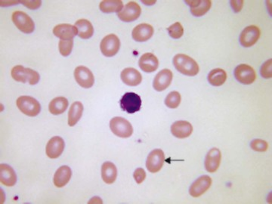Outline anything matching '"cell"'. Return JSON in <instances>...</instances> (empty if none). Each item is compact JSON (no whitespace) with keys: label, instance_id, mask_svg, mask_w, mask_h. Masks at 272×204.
I'll return each mask as SVG.
<instances>
[{"label":"cell","instance_id":"6da1fadb","mask_svg":"<svg viewBox=\"0 0 272 204\" xmlns=\"http://www.w3.org/2000/svg\"><path fill=\"white\" fill-rule=\"evenodd\" d=\"M173 65L179 72L189 77L197 75L200 71L196 61L186 55H176L173 58Z\"/></svg>","mask_w":272,"mask_h":204},{"label":"cell","instance_id":"7a4b0ae2","mask_svg":"<svg viewBox=\"0 0 272 204\" xmlns=\"http://www.w3.org/2000/svg\"><path fill=\"white\" fill-rule=\"evenodd\" d=\"M11 74L15 81L21 82L23 83H28L32 86L37 84L40 79L38 72L30 68H24L22 65H17L14 67L11 71Z\"/></svg>","mask_w":272,"mask_h":204},{"label":"cell","instance_id":"3957f363","mask_svg":"<svg viewBox=\"0 0 272 204\" xmlns=\"http://www.w3.org/2000/svg\"><path fill=\"white\" fill-rule=\"evenodd\" d=\"M16 105L21 113L29 117H36L41 111L40 104L33 97L20 96L17 99Z\"/></svg>","mask_w":272,"mask_h":204},{"label":"cell","instance_id":"277c9868","mask_svg":"<svg viewBox=\"0 0 272 204\" xmlns=\"http://www.w3.org/2000/svg\"><path fill=\"white\" fill-rule=\"evenodd\" d=\"M110 128L112 132L120 138H130L133 133V128L131 123L121 117H114L112 119Z\"/></svg>","mask_w":272,"mask_h":204},{"label":"cell","instance_id":"5b68a950","mask_svg":"<svg viewBox=\"0 0 272 204\" xmlns=\"http://www.w3.org/2000/svg\"><path fill=\"white\" fill-rule=\"evenodd\" d=\"M12 21L18 30L24 33H32L34 31L35 24L32 18L27 14L21 11L14 12L12 16Z\"/></svg>","mask_w":272,"mask_h":204},{"label":"cell","instance_id":"8992f818","mask_svg":"<svg viewBox=\"0 0 272 204\" xmlns=\"http://www.w3.org/2000/svg\"><path fill=\"white\" fill-rule=\"evenodd\" d=\"M121 47V41L115 34H109L101 40L100 49L106 57H113L118 54Z\"/></svg>","mask_w":272,"mask_h":204},{"label":"cell","instance_id":"52a82bcc","mask_svg":"<svg viewBox=\"0 0 272 204\" xmlns=\"http://www.w3.org/2000/svg\"><path fill=\"white\" fill-rule=\"evenodd\" d=\"M141 103V97L134 92H127L120 101L121 109L130 114L139 111Z\"/></svg>","mask_w":272,"mask_h":204},{"label":"cell","instance_id":"ba28073f","mask_svg":"<svg viewBox=\"0 0 272 204\" xmlns=\"http://www.w3.org/2000/svg\"><path fill=\"white\" fill-rule=\"evenodd\" d=\"M235 77L239 83L244 85H250L256 80V74L251 66L242 64L235 68Z\"/></svg>","mask_w":272,"mask_h":204},{"label":"cell","instance_id":"9c48e42d","mask_svg":"<svg viewBox=\"0 0 272 204\" xmlns=\"http://www.w3.org/2000/svg\"><path fill=\"white\" fill-rule=\"evenodd\" d=\"M260 37V30L255 25L246 27L240 35V43L245 48L253 46Z\"/></svg>","mask_w":272,"mask_h":204},{"label":"cell","instance_id":"30bf717a","mask_svg":"<svg viewBox=\"0 0 272 204\" xmlns=\"http://www.w3.org/2000/svg\"><path fill=\"white\" fill-rule=\"evenodd\" d=\"M165 161V155L161 149H154L148 155L146 167L149 172L156 173L162 169Z\"/></svg>","mask_w":272,"mask_h":204},{"label":"cell","instance_id":"8fae6325","mask_svg":"<svg viewBox=\"0 0 272 204\" xmlns=\"http://www.w3.org/2000/svg\"><path fill=\"white\" fill-rule=\"evenodd\" d=\"M74 78L81 87L89 89L95 83L92 71L85 66H79L74 71Z\"/></svg>","mask_w":272,"mask_h":204},{"label":"cell","instance_id":"7c38bea8","mask_svg":"<svg viewBox=\"0 0 272 204\" xmlns=\"http://www.w3.org/2000/svg\"><path fill=\"white\" fill-rule=\"evenodd\" d=\"M141 13V9L136 2H130L127 3L121 12H118V17L124 22H132L139 18Z\"/></svg>","mask_w":272,"mask_h":204},{"label":"cell","instance_id":"4fadbf2b","mask_svg":"<svg viewBox=\"0 0 272 204\" xmlns=\"http://www.w3.org/2000/svg\"><path fill=\"white\" fill-rule=\"evenodd\" d=\"M211 185H212V179L209 176H200L197 180L194 181L190 187V194L194 197H200L209 190Z\"/></svg>","mask_w":272,"mask_h":204},{"label":"cell","instance_id":"5bb4252c","mask_svg":"<svg viewBox=\"0 0 272 204\" xmlns=\"http://www.w3.org/2000/svg\"><path fill=\"white\" fill-rule=\"evenodd\" d=\"M64 149H65V141L63 138L59 136H55L47 143L45 153L47 157L51 159H56L62 155Z\"/></svg>","mask_w":272,"mask_h":204},{"label":"cell","instance_id":"9a60e30c","mask_svg":"<svg viewBox=\"0 0 272 204\" xmlns=\"http://www.w3.org/2000/svg\"><path fill=\"white\" fill-rule=\"evenodd\" d=\"M173 74L170 70L164 69L159 71L153 80V89L157 92L167 89L173 81Z\"/></svg>","mask_w":272,"mask_h":204},{"label":"cell","instance_id":"2e32d148","mask_svg":"<svg viewBox=\"0 0 272 204\" xmlns=\"http://www.w3.org/2000/svg\"><path fill=\"white\" fill-rule=\"evenodd\" d=\"M222 154L218 148L211 149L209 150L205 158V168L209 173H215L217 171L221 164Z\"/></svg>","mask_w":272,"mask_h":204},{"label":"cell","instance_id":"e0dca14e","mask_svg":"<svg viewBox=\"0 0 272 204\" xmlns=\"http://www.w3.org/2000/svg\"><path fill=\"white\" fill-rule=\"evenodd\" d=\"M53 33L61 40H71L77 36V29L75 26L68 24H62L56 26L53 29Z\"/></svg>","mask_w":272,"mask_h":204},{"label":"cell","instance_id":"ac0fdd59","mask_svg":"<svg viewBox=\"0 0 272 204\" xmlns=\"http://www.w3.org/2000/svg\"><path fill=\"white\" fill-rule=\"evenodd\" d=\"M193 126L189 122L179 120L175 122L171 126V132L178 138H186L191 135Z\"/></svg>","mask_w":272,"mask_h":204},{"label":"cell","instance_id":"d6986e66","mask_svg":"<svg viewBox=\"0 0 272 204\" xmlns=\"http://www.w3.org/2000/svg\"><path fill=\"white\" fill-rule=\"evenodd\" d=\"M153 32L154 30L151 25L144 23L138 24L133 29L132 36L136 42H146L152 37Z\"/></svg>","mask_w":272,"mask_h":204},{"label":"cell","instance_id":"ffe728a7","mask_svg":"<svg viewBox=\"0 0 272 204\" xmlns=\"http://www.w3.org/2000/svg\"><path fill=\"white\" fill-rule=\"evenodd\" d=\"M138 65L144 72L153 73L156 71L159 67V61L152 53H145L140 58Z\"/></svg>","mask_w":272,"mask_h":204},{"label":"cell","instance_id":"44dd1931","mask_svg":"<svg viewBox=\"0 0 272 204\" xmlns=\"http://www.w3.org/2000/svg\"><path fill=\"white\" fill-rule=\"evenodd\" d=\"M121 80L124 84L130 86H136L141 84L142 76L136 69L133 68H125L121 72Z\"/></svg>","mask_w":272,"mask_h":204},{"label":"cell","instance_id":"7402d4cb","mask_svg":"<svg viewBox=\"0 0 272 204\" xmlns=\"http://www.w3.org/2000/svg\"><path fill=\"white\" fill-rule=\"evenodd\" d=\"M0 181L3 185L7 187H12L16 184V173L12 167L8 164L0 165Z\"/></svg>","mask_w":272,"mask_h":204},{"label":"cell","instance_id":"603a6c76","mask_svg":"<svg viewBox=\"0 0 272 204\" xmlns=\"http://www.w3.org/2000/svg\"><path fill=\"white\" fill-rule=\"evenodd\" d=\"M72 176L71 169L68 166H62L55 173L53 182L57 188H63L70 182Z\"/></svg>","mask_w":272,"mask_h":204},{"label":"cell","instance_id":"cb8c5ba5","mask_svg":"<svg viewBox=\"0 0 272 204\" xmlns=\"http://www.w3.org/2000/svg\"><path fill=\"white\" fill-rule=\"evenodd\" d=\"M118 177L116 166L112 162H105L101 167V178L106 184H113Z\"/></svg>","mask_w":272,"mask_h":204},{"label":"cell","instance_id":"d4e9b609","mask_svg":"<svg viewBox=\"0 0 272 204\" xmlns=\"http://www.w3.org/2000/svg\"><path fill=\"white\" fill-rule=\"evenodd\" d=\"M77 33L81 39H87L94 34V28L92 23L86 19H80L75 23Z\"/></svg>","mask_w":272,"mask_h":204},{"label":"cell","instance_id":"484cf974","mask_svg":"<svg viewBox=\"0 0 272 204\" xmlns=\"http://www.w3.org/2000/svg\"><path fill=\"white\" fill-rule=\"evenodd\" d=\"M83 105L81 102L76 101L71 105L68 112V125L74 126L83 115Z\"/></svg>","mask_w":272,"mask_h":204},{"label":"cell","instance_id":"4316f807","mask_svg":"<svg viewBox=\"0 0 272 204\" xmlns=\"http://www.w3.org/2000/svg\"><path fill=\"white\" fill-rule=\"evenodd\" d=\"M124 8V3L121 0H104L99 5V9L103 13H118Z\"/></svg>","mask_w":272,"mask_h":204},{"label":"cell","instance_id":"83f0119b","mask_svg":"<svg viewBox=\"0 0 272 204\" xmlns=\"http://www.w3.org/2000/svg\"><path fill=\"white\" fill-rule=\"evenodd\" d=\"M227 80V74L221 68L212 70L208 75V81L213 86H221Z\"/></svg>","mask_w":272,"mask_h":204},{"label":"cell","instance_id":"f1b7e54d","mask_svg":"<svg viewBox=\"0 0 272 204\" xmlns=\"http://www.w3.org/2000/svg\"><path fill=\"white\" fill-rule=\"evenodd\" d=\"M68 105H69V103H68V99L66 98H65V97H57V98H55L50 102L48 110L53 115H59V114H63L66 111Z\"/></svg>","mask_w":272,"mask_h":204},{"label":"cell","instance_id":"f546056e","mask_svg":"<svg viewBox=\"0 0 272 204\" xmlns=\"http://www.w3.org/2000/svg\"><path fill=\"white\" fill-rule=\"evenodd\" d=\"M212 6L210 0H200L195 7L191 8V12L194 16L201 17L207 13Z\"/></svg>","mask_w":272,"mask_h":204},{"label":"cell","instance_id":"4dcf8cb0","mask_svg":"<svg viewBox=\"0 0 272 204\" xmlns=\"http://www.w3.org/2000/svg\"><path fill=\"white\" fill-rule=\"evenodd\" d=\"M181 103V95L179 92L174 91L170 92L165 99V105L171 109H175L179 106Z\"/></svg>","mask_w":272,"mask_h":204},{"label":"cell","instance_id":"1f68e13d","mask_svg":"<svg viewBox=\"0 0 272 204\" xmlns=\"http://www.w3.org/2000/svg\"><path fill=\"white\" fill-rule=\"evenodd\" d=\"M167 31H168L169 35L175 39H180L184 34L183 27L179 22H176L172 24L170 27L167 28Z\"/></svg>","mask_w":272,"mask_h":204},{"label":"cell","instance_id":"d6a6232c","mask_svg":"<svg viewBox=\"0 0 272 204\" xmlns=\"http://www.w3.org/2000/svg\"><path fill=\"white\" fill-rule=\"evenodd\" d=\"M74 47V40H60L59 43V52L62 56L67 57L71 55Z\"/></svg>","mask_w":272,"mask_h":204},{"label":"cell","instance_id":"836d02e7","mask_svg":"<svg viewBox=\"0 0 272 204\" xmlns=\"http://www.w3.org/2000/svg\"><path fill=\"white\" fill-rule=\"evenodd\" d=\"M250 147L255 151L264 152L266 151L268 147L267 141L262 139H254L250 143Z\"/></svg>","mask_w":272,"mask_h":204},{"label":"cell","instance_id":"e575fe53","mask_svg":"<svg viewBox=\"0 0 272 204\" xmlns=\"http://www.w3.org/2000/svg\"><path fill=\"white\" fill-rule=\"evenodd\" d=\"M271 59L266 61L261 68V75L263 78L270 79L272 76Z\"/></svg>","mask_w":272,"mask_h":204},{"label":"cell","instance_id":"d590c367","mask_svg":"<svg viewBox=\"0 0 272 204\" xmlns=\"http://www.w3.org/2000/svg\"><path fill=\"white\" fill-rule=\"evenodd\" d=\"M133 176H134V179L135 180H136V183H142L146 178V172L144 171V169L142 168L136 169V171L134 172Z\"/></svg>","mask_w":272,"mask_h":204},{"label":"cell","instance_id":"8d00e7d4","mask_svg":"<svg viewBox=\"0 0 272 204\" xmlns=\"http://www.w3.org/2000/svg\"><path fill=\"white\" fill-rule=\"evenodd\" d=\"M21 3L24 4L26 7L30 9H36L40 7L41 1H21Z\"/></svg>","mask_w":272,"mask_h":204},{"label":"cell","instance_id":"74e56055","mask_svg":"<svg viewBox=\"0 0 272 204\" xmlns=\"http://www.w3.org/2000/svg\"><path fill=\"white\" fill-rule=\"evenodd\" d=\"M231 4H232V9L235 11V12L238 13V12H241V9L243 8V4H244V1H231Z\"/></svg>","mask_w":272,"mask_h":204}]
</instances>
